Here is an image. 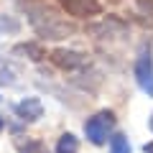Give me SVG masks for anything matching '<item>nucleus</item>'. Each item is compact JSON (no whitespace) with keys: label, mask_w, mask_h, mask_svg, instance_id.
Masks as SVG:
<instances>
[{"label":"nucleus","mask_w":153,"mask_h":153,"mask_svg":"<svg viewBox=\"0 0 153 153\" xmlns=\"http://www.w3.org/2000/svg\"><path fill=\"white\" fill-rule=\"evenodd\" d=\"M23 10L28 16L31 28L44 41H61V38H69L76 31L74 23H69L59 10H54L51 5L41 3V0H28V3H23Z\"/></svg>","instance_id":"nucleus-1"},{"label":"nucleus","mask_w":153,"mask_h":153,"mask_svg":"<svg viewBox=\"0 0 153 153\" xmlns=\"http://www.w3.org/2000/svg\"><path fill=\"white\" fill-rule=\"evenodd\" d=\"M115 128V112L112 110H102V112L92 115L87 123H84V135L94 143V146H102L107 140V135Z\"/></svg>","instance_id":"nucleus-2"},{"label":"nucleus","mask_w":153,"mask_h":153,"mask_svg":"<svg viewBox=\"0 0 153 153\" xmlns=\"http://www.w3.org/2000/svg\"><path fill=\"white\" fill-rule=\"evenodd\" d=\"M135 82L148 97H153V51L151 44H143L135 59Z\"/></svg>","instance_id":"nucleus-3"},{"label":"nucleus","mask_w":153,"mask_h":153,"mask_svg":"<svg viewBox=\"0 0 153 153\" xmlns=\"http://www.w3.org/2000/svg\"><path fill=\"white\" fill-rule=\"evenodd\" d=\"M49 59L64 71H76V69L89 66V56L82 54V51H74V49H54L49 54Z\"/></svg>","instance_id":"nucleus-4"},{"label":"nucleus","mask_w":153,"mask_h":153,"mask_svg":"<svg viewBox=\"0 0 153 153\" xmlns=\"http://www.w3.org/2000/svg\"><path fill=\"white\" fill-rule=\"evenodd\" d=\"M59 5L71 18H92L102 13V5L97 0H59Z\"/></svg>","instance_id":"nucleus-5"},{"label":"nucleus","mask_w":153,"mask_h":153,"mask_svg":"<svg viewBox=\"0 0 153 153\" xmlns=\"http://www.w3.org/2000/svg\"><path fill=\"white\" fill-rule=\"evenodd\" d=\"M16 115L21 120H26V123H36L38 117L44 115V105H41L38 97H26L23 102L16 105Z\"/></svg>","instance_id":"nucleus-6"},{"label":"nucleus","mask_w":153,"mask_h":153,"mask_svg":"<svg viewBox=\"0 0 153 153\" xmlns=\"http://www.w3.org/2000/svg\"><path fill=\"white\" fill-rule=\"evenodd\" d=\"M13 54H21L23 59H31V61H41L46 56V51L41 49L38 44H21V46L13 49Z\"/></svg>","instance_id":"nucleus-7"},{"label":"nucleus","mask_w":153,"mask_h":153,"mask_svg":"<svg viewBox=\"0 0 153 153\" xmlns=\"http://www.w3.org/2000/svg\"><path fill=\"white\" fill-rule=\"evenodd\" d=\"M16 148L18 153H49V148L41 140H33V138H16Z\"/></svg>","instance_id":"nucleus-8"},{"label":"nucleus","mask_w":153,"mask_h":153,"mask_svg":"<svg viewBox=\"0 0 153 153\" xmlns=\"http://www.w3.org/2000/svg\"><path fill=\"white\" fill-rule=\"evenodd\" d=\"M76 151H79V140L71 133H64L56 143V153H76Z\"/></svg>","instance_id":"nucleus-9"},{"label":"nucleus","mask_w":153,"mask_h":153,"mask_svg":"<svg viewBox=\"0 0 153 153\" xmlns=\"http://www.w3.org/2000/svg\"><path fill=\"white\" fill-rule=\"evenodd\" d=\"M110 153H130V143H128L125 135H112L110 138Z\"/></svg>","instance_id":"nucleus-10"},{"label":"nucleus","mask_w":153,"mask_h":153,"mask_svg":"<svg viewBox=\"0 0 153 153\" xmlns=\"http://www.w3.org/2000/svg\"><path fill=\"white\" fill-rule=\"evenodd\" d=\"M18 28H21V23H18L16 18L0 16V36H3V33H18Z\"/></svg>","instance_id":"nucleus-11"},{"label":"nucleus","mask_w":153,"mask_h":153,"mask_svg":"<svg viewBox=\"0 0 153 153\" xmlns=\"http://www.w3.org/2000/svg\"><path fill=\"white\" fill-rule=\"evenodd\" d=\"M143 151H146V153H153V140L146 143V146H143Z\"/></svg>","instance_id":"nucleus-12"},{"label":"nucleus","mask_w":153,"mask_h":153,"mask_svg":"<svg viewBox=\"0 0 153 153\" xmlns=\"http://www.w3.org/2000/svg\"><path fill=\"white\" fill-rule=\"evenodd\" d=\"M148 128H151V130H153V117H151V120H148Z\"/></svg>","instance_id":"nucleus-13"},{"label":"nucleus","mask_w":153,"mask_h":153,"mask_svg":"<svg viewBox=\"0 0 153 153\" xmlns=\"http://www.w3.org/2000/svg\"><path fill=\"white\" fill-rule=\"evenodd\" d=\"M0 130H3V117H0Z\"/></svg>","instance_id":"nucleus-14"}]
</instances>
